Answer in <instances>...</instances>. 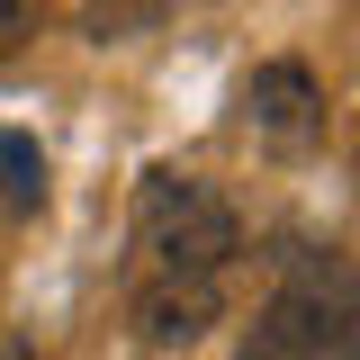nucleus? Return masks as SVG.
Here are the masks:
<instances>
[{"instance_id":"1","label":"nucleus","mask_w":360,"mask_h":360,"mask_svg":"<svg viewBox=\"0 0 360 360\" xmlns=\"http://www.w3.org/2000/svg\"><path fill=\"white\" fill-rule=\"evenodd\" d=\"M135 243L172 279H225V262L243 252V217H234L225 189H207L189 172H144V189H135Z\"/></svg>"},{"instance_id":"2","label":"nucleus","mask_w":360,"mask_h":360,"mask_svg":"<svg viewBox=\"0 0 360 360\" xmlns=\"http://www.w3.org/2000/svg\"><path fill=\"white\" fill-rule=\"evenodd\" d=\"M243 117H252V135L270 153H315L324 144V82H315V63H297V54L262 63L243 82Z\"/></svg>"},{"instance_id":"3","label":"nucleus","mask_w":360,"mask_h":360,"mask_svg":"<svg viewBox=\"0 0 360 360\" xmlns=\"http://www.w3.org/2000/svg\"><path fill=\"white\" fill-rule=\"evenodd\" d=\"M135 333H144V352H198L207 333L225 324V279H172V270H144L135 279Z\"/></svg>"},{"instance_id":"4","label":"nucleus","mask_w":360,"mask_h":360,"mask_svg":"<svg viewBox=\"0 0 360 360\" xmlns=\"http://www.w3.org/2000/svg\"><path fill=\"white\" fill-rule=\"evenodd\" d=\"M0 198H9V207H37L45 198V162H37L27 135H0Z\"/></svg>"},{"instance_id":"5","label":"nucleus","mask_w":360,"mask_h":360,"mask_svg":"<svg viewBox=\"0 0 360 360\" xmlns=\"http://www.w3.org/2000/svg\"><path fill=\"white\" fill-rule=\"evenodd\" d=\"M37 27H45V0H0V54H18Z\"/></svg>"},{"instance_id":"6","label":"nucleus","mask_w":360,"mask_h":360,"mask_svg":"<svg viewBox=\"0 0 360 360\" xmlns=\"http://www.w3.org/2000/svg\"><path fill=\"white\" fill-rule=\"evenodd\" d=\"M234 360H297V352H288V342H270V333H252V342H243Z\"/></svg>"},{"instance_id":"7","label":"nucleus","mask_w":360,"mask_h":360,"mask_svg":"<svg viewBox=\"0 0 360 360\" xmlns=\"http://www.w3.org/2000/svg\"><path fill=\"white\" fill-rule=\"evenodd\" d=\"M0 360H37V342H0Z\"/></svg>"}]
</instances>
